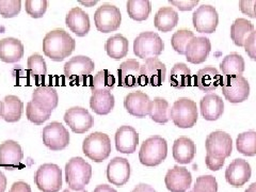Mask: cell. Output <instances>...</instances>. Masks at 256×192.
Wrapping results in <instances>:
<instances>
[{"mask_svg":"<svg viewBox=\"0 0 256 192\" xmlns=\"http://www.w3.org/2000/svg\"><path fill=\"white\" fill-rule=\"evenodd\" d=\"M122 15L118 6L114 4H102L94 14L96 29L102 34H109L118 30L121 26Z\"/></svg>","mask_w":256,"mask_h":192,"instance_id":"cell-9","label":"cell"},{"mask_svg":"<svg viewBox=\"0 0 256 192\" xmlns=\"http://www.w3.org/2000/svg\"><path fill=\"white\" fill-rule=\"evenodd\" d=\"M202 116L206 121H216L224 112V102L217 94H207L200 102Z\"/></svg>","mask_w":256,"mask_h":192,"instance_id":"cell-25","label":"cell"},{"mask_svg":"<svg viewBox=\"0 0 256 192\" xmlns=\"http://www.w3.org/2000/svg\"><path fill=\"white\" fill-rule=\"evenodd\" d=\"M114 141L118 152L123 154H132L139 144V134L134 127L124 125L116 130Z\"/></svg>","mask_w":256,"mask_h":192,"instance_id":"cell-20","label":"cell"},{"mask_svg":"<svg viewBox=\"0 0 256 192\" xmlns=\"http://www.w3.org/2000/svg\"><path fill=\"white\" fill-rule=\"evenodd\" d=\"M170 84L175 89H184L191 84V70L185 63H176L172 68L170 77Z\"/></svg>","mask_w":256,"mask_h":192,"instance_id":"cell-36","label":"cell"},{"mask_svg":"<svg viewBox=\"0 0 256 192\" xmlns=\"http://www.w3.org/2000/svg\"><path fill=\"white\" fill-rule=\"evenodd\" d=\"M251 166L244 159H235L226 171V180L235 188L242 187L251 178Z\"/></svg>","mask_w":256,"mask_h":192,"instance_id":"cell-16","label":"cell"},{"mask_svg":"<svg viewBox=\"0 0 256 192\" xmlns=\"http://www.w3.org/2000/svg\"><path fill=\"white\" fill-rule=\"evenodd\" d=\"M178 14L172 6L160 8L155 15L154 25L162 32H169L178 24Z\"/></svg>","mask_w":256,"mask_h":192,"instance_id":"cell-31","label":"cell"},{"mask_svg":"<svg viewBox=\"0 0 256 192\" xmlns=\"http://www.w3.org/2000/svg\"><path fill=\"white\" fill-rule=\"evenodd\" d=\"M190 192H192V191H190Z\"/></svg>","mask_w":256,"mask_h":192,"instance_id":"cell-58","label":"cell"},{"mask_svg":"<svg viewBox=\"0 0 256 192\" xmlns=\"http://www.w3.org/2000/svg\"><path fill=\"white\" fill-rule=\"evenodd\" d=\"M64 121L76 134H84L93 126V118L82 107H72L64 114Z\"/></svg>","mask_w":256,"mask_h":192,"instance_id":"cell-14","label":"cell"},{"mask_svg":"<svg viewBox=\"0 0 256 192\" xmlns=\"http://www.w3.org/2000/svg\"><path fill=\"white\" fill-rule=\"evenodd\" d=\"M168 155V143L166 139L154 136L144 140L139 152L140 162L146 166H156L162 164Z\"/></svg>","mask_w":256,"mask_h":192,"instance_id":"cell-3","label":"cell"},{"mask_svg":"<svg viewBox=\"0 0 256 192\" xmlns=\"http://www.w3.org/2000/svg\"><path fill=\"white\" fill-rule=\"evenodd\" d=\"M221 76L212 66L200 70L194 77V86L203 92L214 91L220 86Z\"/></svg>","mask_w":256,"mask_h":192,"instance_id":"cell-28","label":"cell"},{"mask_svg":"<svg viewBox=\"0 0 256 192\" xmlns=\"http://www.w3.org/2000/svg\"><path fill=\"white\" fill-rule=\"evenodd\" d=\"M32 102L46 111L52 112L58 106L59 96L54 88L50 86H38L32 93Z\"/></svg>","mask_w":256,"mask_h":192,"instance_id":"cell-26","label":"cell"},{"mask_svg":"<svg viewBox=\"0 0 256 192\" xmlns=\"http://www.w3.org/2000/svg\"><path fill=\"white\" fill-rule=\"evenodd\" d=\"M84 154L94 162H102L111 153V141L109 136L96 132L84 140L82 143Z\"/></svg>","mask_w":256,"mask_h":192,"instance_id":"cell-4","label":"cell"},{"mask_svg":"<svg viewBox=\"0 0 256 192\" xmlns=\"http://www.w3.org/2000/svg\"><path fill=\"white\" fill-rule=\"evenodd\" d=\"M24 154L18 142L6 140L0 144V166L6 170H15L20 166Z\"/></svg>","mask_w":256,"mask_h":192,"instance_id":"cell-18","label":"cell"},{"mask_svg":"<svg viewBox=\"0 0 256 192\" xmlns=\"http://www.w3.org/2000/svg\"><path fill=\"white\" fill-rule=\"evenodd\" d=\"M43 143L52 150H64L70 143L68 130L59 122H52L44 127L42 132Z\"/></svg>","mask_w":256,"mask_h":192,"instance_id":"cell-13","label":"cell"},{"mask_svg":"<svg viewBox=\"0 0 256 192\" xmlns=\"http://www.w3.org/2000/svg\"><path fill=\"white\" fill-rule=\"evenodd\" d=\"M152 6L148 0H130L127 2L128 16L134 20L143 22L148 18Z\"/></svg>","mask_w":256,"mask_h":192,"instance_id":"cell-38","label":"cell"},{"mask_svg":"<svg viewBox=\"0 0 256 192\" xmlns=\"http://www.w3.org/2000/svg\"><path fill=\"white\" fill-rule=\"evenodd\" d=\"M224 162H226V159L223 158H216L210 155H206L205 158V164L208 169L212 171H218L223 166Z\"/></svg>","mask_w":256,"mask_h":192,"instance_id":"cell-49","label":"cell"},{"mask_svg":"<svg viewBox=\"0 0 256 192\" xmlns=\"http://www.w3.org/2000/svg\"><path fill=\"white\" fill-rule=\"evenodd\" d=\"M192 22L196 32L200 34H212L219 24V15L214 6L203 4L198 6L192 15Z\"/></svg>","mask_w":256,"mask_h":192,"instance_id":"cell-12","label":"cell"},{"mask_svg":"<svg viewBox=\"0 0 256 192\" xmlns=\"http://www.w3.org/2000/svg\"><path fill=\"white\" fill-rule=\"evenodd\" d=\"M194 38V34L188 29H180L172 36L171 44L173 50L180 54H185L189 43Z\"/></svg>","mask_w":256,"mask_h":192,"instance_id":"cell-41","label":"cell"},{"mask_svg":"<svg viewBox=\"0 0 256 192\" xmlns=\"http://www.w3.org/2000/svg\"><path fill=\"white\" fill-rule=\"evenodd\" d=\"M128 47H130L128 40L122 34H116L107 40L105 50L110 58L120 60L127 56Z\"/></svg>","mask_w":256,"mask_h":192,"instance_id":"cell-35","label":"cell"},{"mask_svg":"<svg viewBox=\"0 0 256 192\" xmlns=\"http://www.w3.org/2000/svg\"><path fill=\"white\" fill-rule=\"evenodd\" d=\"M26 116L30 122L36 125H42L50 118L52 112L40 108L34 102H29L26 107Z\"/></svg>","mask_w":256,"mask_h":192,"instance_id":"cell-43","label":"cell"},{"mask_svg":"<svg viewBox=\"0 0 256 192\" xmlns=\"http://www.w3.org/2000/svg\"><path fill=\"white\" fill-rule=\"evenodd\" d=\"M191 182V173L185 166H173L164 178L166 187L171 192H186L190 188Z\"/></svg>","mask_w":256,"mask_h":192,"instance_id":"cell-17","label":"cell"},{"mask_svg":"<svg viewBox=\"0 0 256 192\" xmlns=\"http://www.w3.org/2000/svg\"><path fill=\"white\" fill-rule=\"evenodd\" d=\"M66 24L68 29L74 32L77 36H86L89 34L91 25H90V18L82 9L79 6L73 8L66 18Z\"/></svg>","mask_w":256,"mask_h":192,"instance_id":"cell-23","label":"cell"},{"mask_svg":"<svg viewBox=\"0 0 256 192\" xmlns=\"http://www.w3.org/2000/svg\"><path fill=\"white\" fill-rule=\"evenodd\" d=\"M24 57V45L18 38H6L0 40V60L15 63Z\"/></svg>","mask_w":256,"mask_h":192,"instance_id":"cell-27","label":"cell"},{"mask_svg":"<svg viewBox=\"0 0 256 192\" xmlns=\"http://www.w3.org/2000/svg\"><path fill=\"white\" fill-rule=\"evenodd\" d=\"M171 4L175 6L180 11H190L198 4V0H180V2H170Z\"/></svg>","mask_w":256,"mask_h":192,"instance_id":"cell-50","label":"cell"},{"mask_svg":"<svg viewBox=\"0 0 256 192\" xmlns=\"http://www.w3.org/2000/svg\"><path fill=\"white\" fill-rule=\"evenodd\" d=\"M4 109H2V118L6 122L15 123L18 122L22 111L24 104L15 95H8L4 100Z\"/></svg>","mask_w":256,"mask_h":192,"instance_id":"cell-32","label":"cell"},{"mask_svg":"<svg viewBox=\"0 0 256 192\" xmlns=\"http://www.w3.org/2000/svg\"><path fill=\"white\" fill-rule=\"evenodd\" d=\"M34 182L42 192H59L62 188V171L57 164H42L34 175Z\"/></svg>","mask_w":256,"mask_h":192,"instance_id":"cell-7","label":"cell"},{"mask_svg":"<svg viewBox=\"0 0 256 192\" xmlns=\"http://www.w3.org/2000/svg\"><path fill=\"white\" fill-rule=\"evenodd\" d=\"M254 31L251 22L246 18H237L230 27V38L236 46L244 47V43Z\"/></svg>","mask_w":256,"mask_h":192,"instance_id":"cell-33","label":"cell"},{"mask_svg":"<svg viewBox=\"0 0 256 192\" xmlns=\"http://www.w3.org/2000/svg\"><path fill=\"white\" fill-rule=\"evenodd\" d=\"M244 50L249 57L256 61V30H254L244 43Z\"/></svg>","mask_w":256,"mask_h":192,"instance_id":"cell-48","label":"cell"},{"mask_svg":"<svg viewBox=\"0 0 256 192\" xmlns=\"http://www.w3.org/2000/svg\"><path fill=\"white\" fill-rule=\"evenodd\" d=\"M222 93L230 102L239 104L248 100L250 95L249 82L244 76L221 78Z\"/></svg>","mask_w":256,"mask_h":192,"instance_id":"cell-8","label":"cell"},{"mask_svg":"<svg viewBox=\"0 0 256 192\" xmlns=\"http://www.w3.org/2000/svg\"><path fill=\"white\" fill-rule=\"evenodd\" d=\"M93 192H116V190L114 189V188H111L108 185H100L94 189Z\"/></svg>","mask_w":256,"mask_h":192,"instance_id":"cell-53","label":"cell"},{"mask_svg":"<svg viewBox=\"0 0 256 192\" xmlns=\"http://www.w3.org/2000/svg\"><path fill=\"white\" fill-rule=\"evenodd\" d=\"M116 78L108 70H100L96 74L90 84L92 92L94 91H111L114 88Z\"/></svg>","mask_w":256,"mask_h":192,"instance_id":"cell-40","label":"cell"},{"mask_svg":"<svg viewBox=\"0 0 256 192\" xmlns=\"http://www.w3.org/2000/svg\"><path fill=\"white\" fill-rule=\"evenodd\" d=\"M95 64L89 57L76 56L64 66V75L70 80H82L89 77L94 70Z\"/></svg>","mask_w":256,"mask_h":192,"instance_id":"cell-15","label":"cell"},{"mask_svg":"<svg viewBox=\"0 0 256 192\" xmlns=\"http://www.w3.org/2000/svg\"><path fill=\"white\" fill-rule=\"evenodd\" d=\"M28 73L34 79H41L47 73V66L44 58L41 54H31L27 61Z\"/></svg>","mask_w":256,"mask_h":192,"instance_id":"cell-42","label":"cell"},{"mask_svg":"<svg viewBox=\"0 0 256 192\" xmlns=\"http://www.w3.org/2000/svg\"><path fill=\"white\" fill-rule=\"evenodd\" d=\"M107 180L112 185L123 187L130 178V164L123 157H116L107 166Z\"/></svg>","mask_w":256,"mask_h":192,"instance_id":"cell-19","label":"cell"},{"mask_svg":"<svg viewBox=\"0 0 256 192\" xmlns=\"http://www.w3.org/2000/svg\"><path fill=\"white\" fill-rule=\"evenodd\" d=\"M114 96L109 91H94L90 98V107L96 114L106 116L114 108Z\"/></svg>","mask_w":256,"mask_h":192,"instance_id":"cell-30","label":"cell"},{"mask_svg":"<svg viewBox=\"0 0 256 192\" xmlns=\"http://www.w3.org/2000/svg\"><path fill=\"white\" fill-rule=\"evenodd\" d=\"M205 148L207 155L226 159L230 157L233 152V141L230 136L226 132L217 130L207 136Z\"/></svg>","mask_w":256,"mask_h":192,"instance_id":"cell-11","label":"cell"},{"mask_svg":"<svg viewBox=\"0 0 256 192\" xmlns=\"http://www.w3.org/2000/svg\"><path fill=\"white\" fill-rule=\"evenodd\" d=\"M2 109H4V102L0 100V118H2Z\"/></svg>","mask_w":256,"mask_h":192,"instance_id":"cell-57","label":"cell"},{"mask_svg":"<svg viewBox=\"0 0 256 192\" xmlns=\"http://www.w3.org/2000/svg\"><path fill=\"white\" fill-rule=\"evenodd\" d=\"M9 192H31V188L25 182H15Z\"/></svg>","mask_w":256,"mask_h":192,"instance_id":"cell-51","label":"cell"},{"mask_svg":"<svg viewBox=\"0 0 256 192\" xmlns=\"http://www.w3.org/2000/svg\"><path fill=\"white\" fill-rule=\"evenodd\" d=\"M166 68L158 58H150L140 66L139 86H160L166 80Z\"/></svg>","mask_w":256,"mask_h":192,"instance_id":"cell-10","label":"cell"},{"mask_svg":"<svg viewBox=\"0 0 256 192\" xmlns=\"http://www.w3.org/2000/svg\"><path fill=\"white\" fill-rule=\"evenodd\" d=\"M164 50V43L157 34L152 31L142 32L134 42V52L140 59L156 58Z\"/></svg>","mask_w":256,"mask_h":192,"instance_id":"cell-5","label":"cell"},{"mask_svg":"<svg viewBox=\"0 0 256 192\" xmlns=\"http://www.w3.org/2000/svg\"><path fill=\"white\" fill-rule=\"evenodd\" d=\"M244 66L246 64L244 58L236 52L228 54L220 64V68L224 77L242 76Z\"/></svg>","mask_w":256,"mask_h":192,"instance_id":"cell-34","label":"cell"},{"mask_svg":"<svg viewBox=\"0 0 256 192\" xmlns=\"http://www.w3.org/2000/svg\"><path fill=\"white\" fill-rule=\"evenodd\" d=\"M132 192H157L153 187L146 185V184H139L136 186Z\"/></svg>","mask_w":256,"mask_h":192,"instance_id":"cell-52","label":"cell"},{"mask_svg":"<svg viewBox=\"0 0 256 192\" xmlns=\"http://www.w3.org/2000/svg\"><path fill=\"white\" fill-rule=\"evenodd\" d=\"M92 178V166L82 157H73L66 164V180L70 189L84 190Z\"/></svg>","mask_w":256,"mask_h":192,"instance_id":"cell-2","label":"cell"},{"mask_svg":"<svg viewBox=\"0 0 256 192\" xmlns=\"http://www.w3.org/2000/svg\"><path fill=\"white\" fill-rule=\"evenodd\" d=\"M198 107L196 102L182 98L176 100L170 111V118L180 128H191L198 121Z\"/></svg>","mask_w":256,"mask_h":192,"instance_id":"cell-6","label":"cell"},{"mask_svg":"<svg viewBox=\"0 0 256 192\" xmlns=\"http://www.w3.org/2000/svg\"><path fill=\"white\" fill-rule=\"evenodd\" d=\"M48 2L46 0H27L26 12L32 18H41L46 13Z\"/></svg>","mask_w":256,"mask_h":192,"instance_id":"cell-46","label":"cell"},{"mask_svg":"<svg viewBox=\"0 0 256 192\" xmlns=\"http://www.w3.org/2000/svg\"><path fill=\"white\" fill-rule=\"evenodd\" d=\"M63 192H88L86 190H73V189H70V188H68V189H66L64 190Z\"/></svg>","mask_w":256,"mask_h":192,"instance_id":"cell-56","label":"cell"},{"mask_svg":"<svg viewBox=\"0 0 256 192\" xmlns=\"http://www.w3.org/2000/svg\"><path fill=\"white\" fill-rule=\"evenodd\" d=\"M212 50L210 41L204 36H194L189 43L186 50V59L194 64H201L205 62Z\"/></svg>","mask_w":256,"mask_h":192,"instance_id":"cell-24","label":"cell"},{"mask_svg":"<svg viewBox=\"0 0 256 192\" xmlns=\"http://www.w3.org/2000/svg\"><path fill=\"white\" fill-rule=\"evenodd\" d=\"M192 192H218V182L212 175H202L196 178Z\"/></svg>","mask_w":256,"mask_h":192,"instance_id":"cell-44","label":"cell"},{"mask_svg":"<svg viewBox=\"0 0 256 192\" xmlns=\"http://www.w3.org/2000/svg\"><path fill=\"white\" fill-rule=\"evenodd\" d=\"M150 100L144 92H132L124 100V107L130 114L136 118H146L148 114Z\"/></svg>","mask_w":256,"mask_h":192,"instance_id":"cell-21","label":"cell"},{"mask_svg":"<svg viewBox=\"0 0 256 192\" xmlns=\"http://www.w3.org/2000/svg\"><path fill=\"white\" fill-rule=\"evenodd\" d=\"M170 105L162 98H156L150 102L148 114L154 122L166 124L170 121Z\"/></svg>","mask_w":256,"mask_h":192,"instance_id":"cell-37","label":"cell"},{"mask_svg":"<svg viewBox=\"0 0 256 192\" xmlns=\"http://www.w3.org/2000/svg\"><path fill=\"white\" fill-rule=\"evenodd\" d=\"M239 9L251 18H256V0H242L239 2Z\"/></svg>","mask_w":256,"mask_h":192,"instance_id":"cell-47","label":"cell"},{"mask_svg":"<svg viewBox=\"0 0 256 192\" xmlns=\"http://www.w3.org/2000/svg\"><path fill=\"white\" fill-rule=\"evenodd\" d=\"M196 156V144L188 137H180L173 144V158L176 162L188 164Z\"/></svg>","mask_w":256,"mask_h":192,"instance_id":"cell-29","label":"cell"},{"mask_svg":"<svg viewBox=\"0 0 256 192\" xmlns=\"http://www.w3.org/2000/svg\"><path fill=\"white\" fill-rule=\"evenodd\" d=\"M118 86L123 88H134L139 86L140 63L136 59L124 61L118 68Z\"/></svg>","mask_w":256,"mask_h":192,"instance_id":"cell-22","label":"cell"},{"mask_svg":"<svg viewBox=\"0 0 256 192\" xmlns=\"http://www.w3.org/2000/svg\"><path fill=\"white\" fill-rule=\"evenodd\" d=\"M75 47V40L63 29L52 30L43 40L44 54L56 62H60L68 58L73 54Z\"/></svg>","mask_w":256,"mask_h":192,"instance_id":"cell-1","label":"cell"},{"mask_svg":"<svg viewBox=\"0 0 256 192\" xmlns=\"http://www.w3.org/2000/svg\"><path fill=\"white\" fill-rule=\"evenodd\" d=\"M236 148L244 156L256 155V132L249 130L240 134L236 140Z\"/></svg>","mask_w":256,"mask_h":192,"instance_id":"cell-39","label":"cell"},{"mask_svg":"<svg viewBox=\"0 0 256 192\" xmlns=\"http://www.w3.org/2000/svg\"><path fill=\"white\" fill-rule=\"evenodd\" d=\"M22 9L20 0H0V15L4 18H12L20 14Z\"/></svg>","mask_w":256,"mask_h":192,"instance_id":"cell-45","label":"cell"},{"mask_svg":"<svg viewBox=\"0 0 256 192\" xmlns=\"http://www.w3.org/2000/svg\"><path fill=\"white\" fill-rule=\"evenodd\" d=\"M244 192H256V182L251 184V185L248 187V189Z\"/></svg>","mask_w":256,"mask_h":192,"instance_id":"cell-55","label":"cell"},{"mask_svg":"<svg viewBox=\"0 0 256 192\" xmlns=\"http://www.w3.org/2000/svg\"><path fill=\"white\" fill-rule=\"evenodd\" d=\"M6 188V178L4 174L0 171V192H4Z\"/></svg>","mask_w":256,"mask_h":192,"instance_id":"cell-54","label":"cell"}]
</instances>
